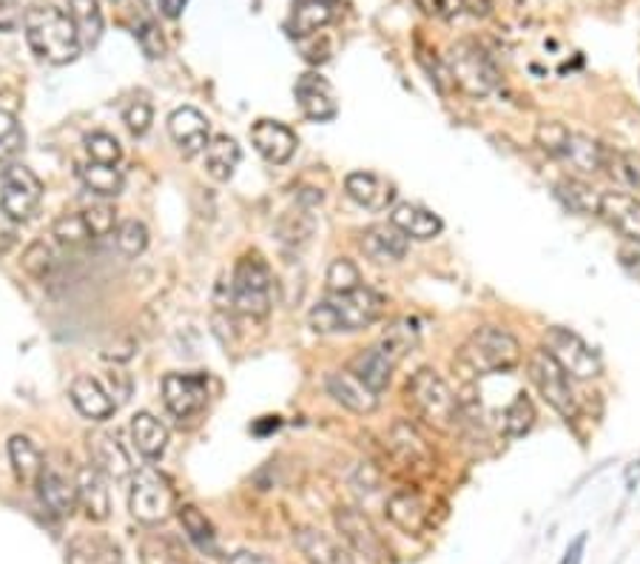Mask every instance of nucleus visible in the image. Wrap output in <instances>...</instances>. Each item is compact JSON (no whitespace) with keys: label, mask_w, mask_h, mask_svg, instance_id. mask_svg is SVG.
I'll return each mask as SVG.
<instances>
[{"label":"nucleus","mask_w":640,"mask_h":564,"mask_svg":"<svg viewBox=\"0 0 640 564\" xmlns=\"http://www.w3.org/2000/svg\"><path fill=\"white\" fill-rule=\"evenodd\" d=\"M23 32L37 58L51 66H66L83 51L69 12L58 7H32L23 17Z\"/></svg>","instance_id":"1"},{"label":"nucleus","mask_w":640,"mask_h":564,"mask_svg":"<svg viewBox=\"0 0 640 564\" xmlns=\"http://www.w3.org/2000/svg\"><path fill=\"white\" fill-rule=\"evenodd\" d=\"M384 314V297L374 289H356L351 294H331L310 308V328L317 333H353L379 322Z\"/></svg>","instance_id":"2"},{"label":"nucleus","mask_w":640,"mask_h":564,"mask_svg":"<svg viewBox=\"0 0 640 564\" xmlns=\"http://www.w3.org/2000/svg\"><path fill=\"white\" fill-rule=\"evenodd\" d=\"M521 362V345L510 331L496 326L475 328L455 354V368L467 379L487 374H503Z\"/></svg>","instance_id":"3"},{"label":"nucleus","mask_w":640,"mask_h":564,"mask_svg":"<svg viewBox=\"0 0 640 564\" xmlns=\"http://www.w3.org/2000/svg\"><path fill=\"white\" fill-rule=\"evenodd\" d=\"M230 312L251 319H265L274 305V277L260 254H245L230 280Z\"/></svg>","instance_id":"4"},{"label":"nucleus","mask_w":640,"mask_h":564,"mask_svg":"<svg viewBox=\"0 0 640 564\" xmlns=\"http://www.w3.org/2000/svg\"><path fill=\"white\" fill-rule=\"evenodd\" d=\"M407 402L436 431H453L461 420V402L436 371L422 368L407 383Z\"/></svg>","instance_id":"5"},{"label":"nucleus","mask_w":640,"mask_h":564,"mask_svg":"<svg viewBox=\"0 0 640 564\" xmlns=\"http://www.w3.org/2000/svg\"><path fill=\"white\" fill-rule=\"evenodd\" d=\"M535 140L549 157L561 160L564 166L578 174H595L606 168V149L581 131L567 129L564 124H541Z\"/></svg>","instance_id":"6"},{"label":"nucleus","mask_w":640,"mask_h":564,"mask_svg":"<svg viewBox=\"0 0 640 564\" xmlns=\"http://www.w3.org/2000/svg\"><path fill=\"white\" fill-rule=\"evenodd\" d=\"M447 78L459 92L470 97H484L496 89L498 72L487 51L473 40H461L447 55Z\"/></svg>","instance_id":"7"},{"label":"nucleus","mask_w":640,"mask_h":564,"mask_svg":"<svg viewBox=\"0 0 640 564\" xmlns=\"http://www.w3.org/2000/svg\"><path fill=\"white\" fill-rule=\"evenodd\" d=\"M131 516L143 525H159L174 514V491L159 470L143 468L131 477L129 493Z\"/></svg>","instance_id":"8"},{"label":"nucleus","mask_w":640,"mask_h":564,"mask_svg":"<svg viewBox=\"0 0 640 564\" xmlns=\"http://www.w3.org/2000/svg\"><path fill=\"white\" fill-rule=\"evenodd\" d=\"M526 368H530V379H533V385L538 388L541 397L547 399V406L555 408V411L561 413V416H567V420H572L578 413L576 393H572L567 371L555 362V356L549 354L547 348L533 351Z\"/></svg>","instance_id":"9"},{"label":"nucleus","mask_w":640,"mask_h":564,"mask_svg":"<svg viewBox=\"0 0 640 564\" xmlns=\"http://www.w3.org/2000/svg\"><path fill=\"white\" fill-rule=\"evenodd\" d=\"M547 351L555 356V362L567 371V376H576V379H595V376H601V371H604L595 348L583 340L581 333L569 331V328H549Z\"/></svg>","instance_id":"10"},{"label":"nucleus","mask_w":640,"mask_h":564,"mask_svg":"<svg viewBox=\"0 0 640 564\" xmlns=\"http://www.w3.org/2000/svg\"><path fill=\"white\" fill-rule=\"evenodd\" d=\"M44 197V183L21 163L0 168V209L7 211L15 223L29 220L40 205Z\"/></svg>","instance_id":"11"},{"label":"nucleus","mask_w":640,"mask_h":564,"mask_svg":"<svg viewBox=\"0 0 640 564\" xmlns=\"http://www.w3.org/2000/svg\"><path fill=\"white\" fill-rule=\"evenodd\" d=\"M163 402L177 420H194L209 402V376L168 374L163 379Z\"/></svg>","instance_id":"12"},{"label":"nucleus","mask_w":640,"mask_h":564,"mask_svg":"<svg viewBox=\"0 0 640 564\" xmlns=\"http://www.w3.org/2000/svg\"><path fill=\"white\" fill-rule=\"evenodd\" d=\"M336 530L356 553H362V556L370 559V562L379 564L388 556V548L381 542V536L376 533V528L370 525V519L362 514L359 507H339Z\"/></svg>","instance_id":"13"},{"label":"nucleus","mask_w":640,"mask_h":564,"mask_svg":"<svg viewBox=\"0 0 640 564\" xmlns=\"http://www.w3.org/2000/svg\"><path fill=\"white\" fill-rule=\"evenodd\" d=\"M296 103H299V109L308 120H317V124H328L333 117L339 115V101L336 92L322 74L317 72H305L303 78L296 80L294 86Z\"/></svg>","instance_id":"14"},{"label":"nucleus","mask_w":640,"mask_h":564,"mask_svg":"<svg viewBox=\"0 0 640 564\" xmlns=\"http://www.w3.org/2000/svg\"><path fill=\"white\" fill-rule=\"evenodd\" d=\"M168 134H171L174 145L182 152V157H197L211 143L209 120H205L202 111L191 109V106L171 111V117H168Z\"/></svg>","instance_id":"15"},{"label":"nucleus","mask_w":640,"mask_h":564,"mask_svg":"<svg viewBox=\"0 0 640 564\" xmlns=\"http://www.w3.org/2000/svg\"><path fill=\"white\" fill-rule=\"evenodd\" d=\"M597 214L606 220L612 232H618L620 237L635 239L640 243V200L629 191H604L601 203H597Z\"/></svg>","instance_id":"16"},{"label":"nucleus","mask_w":640,"mask_h":564,"mask_svg":"<svg viewBox=\"0 0 640 564\" xmlns=\"http://www.w3.org/2000/svg\"><path fill=\"white\" fill-rule=\"evenodd\" d=\"M251 143L260 152L262 160H268L271 166H282L288 163L296 152V134L285 124L276 120H260L251 129Z\"/></svg>","instance_id":"17"},{"label":"nucleus","mask_w":640,"mask_h":564,"mask_svg":"<svg viewBox=\"0 0 640 564\" xmlns=\"http://www.w3.org/2000/svg\"><path fill=\"white\" fill-rule=\"evenodd\" d=\"M359 248L365 251L367 260L399 262L407 257V251H411V239L404 237L396 225L381 223V225H370V228L362 232Z\"/></svg>","instance_id":"18"},{"label":"nucleus","mask_w":640,"mask_h":564,"mask_svg":"<svg viewBox=\"0 0 640 564\" xmlns=\"http://www.w3.org/2000/svg\"><path fill=\"white\" fill-rule=\"evenodd\" d=\"M35 487L37 496H40V505H44L51 516H60V519H63V516L74 514V507H78V487H74V482H69L60 470L44 465Z\"/></svg>","instance_id":"19"},{"label":"nucleus","mask_w":640,"mask_h":564,"mask_svg":"<svg viewBox=\"0 0 640 564\" xmlns=\"http://www.w3.org/2000/svg\"><path fill=\"white\" fill-rule=\"evenodd\" d=\"M390 225H396L399 232L407 239H418V243H427V239L439 237L445 223L436 211L425 209L418 203H399L390 209Z\"/></svg>","instance_id":"20"},{"label":"nucleus","mask_w":640,"mask_h":564,"mask_svg":"<svg viewBox=\"0 0 640 564\" xmlns=\"http://www.w3.org/2000/svg\"><path fill=\"white\" fill-rule=\"evenodd\" d=\"M345 191L353 203L362 205V209L367 211H384L388 205H393V197H396V188L390 186L384 177L370 172L347 174Z\"/></svg>","instance_id":"21"},{"label":"nucleus","mask_w":640,"mask_h":564,"mask_svg":"<svg viewBox=\"0 0 640 564\" xmlns=\"http://www.w3.org/2000/svg\"><path fill=\"white\" fill-rule=\"evenodd\" d=\"M78 505L86 510V516L92 521H106L111 514V493H108L106 477L94 465L78 470Z\"/></svg>","instance_id":"22"},{"label":"nucleus","mask_w":640,"mask_h":564,"mask_svg":"<svg viewBox=\"0 0 640 564\" xmlns=\"http://www.w3.org/2000/svg\"><path fill=\"white\" fill-rule=\"evenodd\" d=\"M69 393H72L74 408H78L86 420L103 422L117 411V402L111 399V393L103 388L100 379H94V376L88 374H80L72 383V388H69Z\"/></svg>","instance_id":"23"},{"label":"nucleus","mask_w":640,"mask_h":564,"mask_svg":"<svg viewBox=\"0 0 640 564\" xmlns=\"http://www.w3.org/2000/svg\"><path fill=\"white\" fill-rule=\"evenodd\" d=\"M328 393L353 413H374L379 408V393L370 391L351 371H336L328 376Z\"/></svg>","instance_id":"24"},{"label":"nucleus","mask_w":640,"mask_h":564,"mask_svg":"<svg viewBox=\"0 0 640 564\" xmlns=\"http://www.w3.org/2000/svg\"><path fill=\"white\" fill-rule=\"evenodd\" d=\"M88 450H92L94 468L100 470L103 477L120 482L131 473V456L126 445L117 439V434H94L88 439Z\"/></svg>","instance_id":"25"},{"label":"nucleus","mask_w":640,"mask_h":564,"mask_svg":"<svg viewBox=\"0 0 640 564\" xmlns=\"http://www.w3.org/2000/svg\"><path fill=\"white\" fill-rule=\"evenodd\" d=\"M388 519L404 533L418 536L430 525V510L416 491H396L388 500Z\"/></svg>","instance_id":"26"},{"label":"nucleus","mask_w":640,"mask_h":564,"mask_svg":"<svg viewBox=\"0 0 640 564\" xmlns=\"http://www.w3.org/2000/svg\"><path fill=\"white\" fill-rule=\"evenodd\" d=\"M296 548L303 550L310 564H356L351 550L333 536L322 533V530L303 528L296 533Z\"/></svg>","instance_id":"27"},{"label":"nucleus","mask_w":640,"mask_h":564,"mask_svg":"<svg viewBox=\"0 0 640 564\" xmlns=\"http://www.w3.org/2000/svg\"><path fill=\"white\" fill-rule=\"evenodd\" d=\"M347 371H351L356 379H362L370 391L381 393L390 385V376H393L396 365H393L388 356L381 354L379 345H374V348H365V351H359V354L353 356Z\"/></svg>","instance_id":"28"},{"label":"nucleus","mask_w":640,"mask_h":564,"mask_svg":"<svg viewBox=\"0 0 640 564\" xmlns=\"http://www.w3.org/2000/svg\"><path fill=\"white\" fill-rule=\"evenodd\" d=\"M131 439H134V445H138V450L145 459L157 462L168 448V427L154 413L140 411L131 416Z\"/></svg>","instance_id":"29"},{"label":"nucleus","mask_w":640,"mask_h":564,"mask_svg":"<svg viewBox=\"0 0 640 564\" xmlns=\"http://www.w3.org/2000/svg\"><path fill=\"white\" fill-rule=\"evenodd\" d=\"M239 160H242V149L228 134H220V138H214L205 145V172L216 183H228L234 177V172H237Z\"/></svg>","instance_id":"30"},{"label":"nucleus","mask_w":640,"mask_h":564,"mask_svg":"<svg viewBox=\"0 0 640 564\" xmlns=\"http://www.w3.org/2000/svg\"><path fill=\"white\" fill-rule=\"evenodd\" d=\"M418 337H422V331H418L416 319L402 317V319H396V322H393L388 331H384V337L379 340V351L388 356L393 365H399L404 356H411L413 351H416Z\"/></svg>","instance_id":"31"},{"label":"nucleus","mask_w":640,"mask_h":564,"mask_svg":"<svg viewBox=\"0 0 640 564\" xmlns=\"http://www.w3.org/2000/svg\"><path fill=\"white\" fill-rule=\"evenodd\" d=\"M69 17H72L78 40L83 49L100 44L103 37V12L97 0H69Z\"/></svg>","instance_id":"32"},{"label":"nucleus","mask_w":640,"mask_h":564,"mask_svg":"<svg viewBox=\"0 0 640 564\" xmlns=\"http://www.w3.org/2000/svg\"><path fill=\"white\" fill-rule=\"evenodd\" d=\"M9 459H12V470L21 485H35L40 470H44V456L37 450L35 442L29 436H12L9 439Z\"/></svg>","instance_id":"33"},{"label":"nucleus","mask_w":640,"mask_h":564,"mask_svg":"<svg viewBox=\"0 0 640 564\" xmlns=\"http://www.w3.org/2000/svg\"><path fill=\"white\" fill-rule=\"evenodd\" d=\"M333 21V0H303L291 17V35L310 37Z\"/></svg>","instance_id":"34"},{"label":"nucleus","mask_w":640,"mask_h":564,"mask_svg":"<svg viewBox=\"0 0 640 564\" xmlns=\"http://www.w3.org/2000/svg\"><path fill=\"white\" fill-rule=\"evenodd\" d=\"M390 450L402 459L404 465H427L430 462V448L418 436L411 422H396L390 427Z\"/></svg>","instance_id":"35"},{"label":"nucleus","mask_w":640,"mask_h":564,"mask_svg":"<svg viewBox=\"0 0 640 564\" xmlns=\"http://www.w3.org/2000/svg\"><path fill=\"white\" fill-rule=\"evenodd\" d=\"M80 180L92 195L117 197L126 186V174L122 168L106 166V163H86V166H80Z\"/></svg>","instance_id":"36"},{"label":"nucleus","mask_w":640,"mask_h":564,"mask_svg":"<svg viewBox=\"0 0 640 564\" xmlns=\"http://www.w3.org/2000/svg\"><path fill=\"white\" fill-rule=\"evenodd\" d=\"M180 521H182V530H186L188 539H191V542H194L197 548L202 550V553H214L216 550L214 525L205 519V514H202L200 507L182 505L180 507Z\"/></svg>","instance_id":"37"},{"label":"nucleus","mask_w":640,"mask_h":564,"mask_svg":"<svg viewBox=\"0 0 640 564\" xmlns=\"http://www.w3.org/2000/svg\"><path fill=\"white\" fill-rule=\"evenodd\" d=\"M558 197H561V203L567 205L569 211H576V214H597V203H601V195H595V188L590 183L576 180V177H569V180L558 183Z\"/></svg>","instance_id":"38"},{"label":"nucleus","mask_w":640,"mask_h":564,"mask_svg":"<svg viewBox=\"0 0 640 564\" xmlns=\"http://www.w3.org/2000/svg\"><path fill=\"white\" fill-rule=\"evenodd\" d=\"M501 425L503 434L510 436V439H521V436L530 434V427L535 425V408L533 402L526 399V393H519V397L507 406Z\"/></svg>","instance_id":"39"},{"label":"nucleus","mask_w":640,"mask_h":564,"mask_svg":"<svg viewBox=\"0 0 640 564\" xmlns=\"http://www.w3.org/2000/svg\"><path fill=\"white\" fill-rule=\"evenodd\" d=\"M23 143H26V134H23L17 117L0 111V168L15 163L17 154L23 152Z\"/></svg>","instance_id":"40"},{"label":"nucleus","mask_w":640,"mask_h":564,"mask_svg":"<svg viewBox=\"0 0 640 564\" xmlns=\"http://www.w3.org/2000/svg\"><path fill=\"white\" fill-rule=\"evenodd\" d=\"M324 285H328V294H351V291L362 289V274L356 262L347 260V257H339L328 266V274H324Z\"/></svg>","instance_id":"41"},{"label":"nucleus","mask_w":640,"mask_h":564,"mask_svg":"<svg viewBox=\"0 0 640 564\" xmlns=\"http://www.w3.org/2000/svg\"><path fill=\"white\" fill-rule=\"evenodd\" d=\"M143 562L145 564H186V550L180 542H174L171 536H152L143 542Z\"/></svg>","instance_id":"42"},{"label":"nucleus","mask_w":640,"mask_h":564,"mask_svg":"<svg viewBox=\"0 0 640 564\" xmlns=\"http://www.w3.org/2000/svg\"><path fill=\"white\" fill-rule=\"evenodd\" d=\"M51 237L58 239L60 246L78 248L86 246L88 239H92V232H88L86 220L80 218V214H63V218H58L55 225H51Z\"/></svg>","instance_id":"43"},{"label":"nucleus","mask_w":640,"mask_h":564,"mask_svg":"<svg viewBox=\"0 0 640 564\" xmlns=\"http://www.w3.org/2000/svg\"><path fill=\"white\" fill-rule=\"evenodd\" d=\"M115 243L126 257H140L149 246V228L140 220H126L115 228Z\"/></svg>","instance_id":"44"},{"label":"nucleus","mask_w":640,"mask_h":564,"mask_svg":"<svg viewBox=\"0 0 640 564\" xmlns=\"http://www.w3.org/2000/svg\"><path fill=\"white\" fill-rule=\"evenodd\" d=\"M83 145H86V152H88V157H92V163L117 166L122 157V149H120V143H117V138H111V134H106V131H94V134H88V138L83 140Z\"/></svg>","instance_id":"45"},{"label":"nucleus","mask_w":640,"mask_h":564,"mask_svg":"<svg viewBox=\"0 0 640 564\" xmlns=\"http://www.w3.org/2000/svg\"><path fill=\"white\" fill-rule=\"evenodd\" d=\"M80 218L86 220L88 232H92V239H100V237H108V234H115V225H117L115 205L92 203L88 209L80 211Z\"/></svg>","instance_id":"46"},{"label":"nucleus","mask_w":640,"mask_h":564,"mask_svg":"<svg viewBox=\"0 0 640 564\" xmlns=\"http://www.w3.org/2000/svg\"><path fill=\"white\" fill-rule=\"evenodd\" d=\"M606 166H609L612 174H618L620 183H626L629 188H638L640 191V154L606 152Z\"/></svg>","instance_id":"47"},{"label":"nucleus","mask_w":640,"mask_h":564,"mask_svg":"<svg viewBox=\"0 0 640 564\" xmlns=\"http://www.w3.org/2000/svg\"><path fill=\"white\" fill-rule=\"evenodd\" d=\"M23 268H26L32 277H37V280H46V277H49V271L55 268V254H51V248L46 246L44 239H37V243H32V246L26 248V254H23Z\"/></svg>","instance_id":"48"},{"label":"nucleus","mask_w":640,"mask_h":564,"mask_svg":"<svg viewBox=\"0 0 640 564\" xmlns=\"http://www.w3.org/2000/svg\"><path fill=\"white\" fill-rule=\"evenodd\" d=\"M152 120H154L152 103L143 101V97L131 101L129 106H126V111H122V124H126V129H129L134 138H143L145 131L152 129Z\"/></svg>","instance_id":"49"},{"label":"nucleus","mask_w":640,"mask_h":564,"mask_svg":"<svg viewBox=\"0 0 640 564\" xmlns=\"http://www.w3.org/2000/svg\"><path fill=\"white\" fill-rule=\"evenodd\" d=\"M134 35H138L140 46H143V51L149 58H163V55H166V40H163V35H159L157 23L154 21H145L143 26H138Z\"/></svg>","instance_id":"50"},{"label":"nucleus","mask_w":640,"mask_h":564,"mask_svg":"<svg viewBox=\"0 0 640 564\" xmlns=\"http://www.w3.org/2000/svg\"><path fill=\"white\" fill-rule=\"evenodd\" d=\"M416 3L425 15L436 17V21H453L464 9V0H416Z\"/></svg>","instance_id":"51"},{"label":"nucleus","mask_w":640,"mask_h":564,"mask_svg":"<svg viewBox=\"0 0 640 564\" xmlns=\"http://www.w3.org/2000/svg\"><path fill=\"white\" fill-rule=\"evenodd\" d=\"M108 393H111V399H115L117 406H120V402H126V399H129V393H131V379L126 374H122V371H111V376H108V388H106Z\"/></svg>","instance_id":"52"},{"label":"nucleus","mask_w":640,"mask_h":564,"mask_svg":"<svg viewBox=\"0 0 640 564\" xmlns=\"http://www.w3.org/2000/svg\"><path fill=\"white\" fill-rule=\"evenodd\" d=\"M15 243H17V223L9 218L7 211L0 209V254L9 251Z\"/></svg>","instance_id":"53"},{"label":"nucleus","mask_w":640,"mask_h":564,"mask_svg":"<svg viewBox=\"0 0 640 564\" xmlns=\"http://www.w3.org/2000/svg\"><path fill=\"white\" fill-rule=\"evenodd\" d=\"M159 3V12H163V15L166 17H180L182 15V9L188 7V0H157Z\"/></svg>","instance_id":"54"},{"label":"nucleus","mask_w":640,"mask_h":564,"mask_svg":"<svg viewBox=\"0 0 640 564\" xmlns=\"http://www.w3.org/2000/svg\"><path fill=\"white\" fill-rule=\"evenodd\" d=\"M583 544H586V536H578L576 542H572V548L567 550V559H564L561 564H581V553H583Z\"/></svg>","instance_id":"55"},{"label":"nucleus","mask_w":640,"mask_h":564,"mask_svg":"<svg viewBox=\"0 0 640 564\" xmlns=\"http://www.w3.org/2000/svg\"><path fill=\"white\" fill-rule=\"evenodd\" d=\"M464 9H470L475 17H487L493 9V0H464Z\"/></svg>","instance_id":"56"},{"label":"nucleus","mask_w":640,"mask_h":564,"mask_svg":"<svg viewBox=\"0 0 640 564\" xmlns=\"http://www.w3.org/2000/svg\"><path fill=\"white\" fill-rule=\"evenodd\" d=\"M228 564H271L265 556H260V553H248V550H242V553H237V556H230Z\"/></svg>","instance_id":"57"},{"label":"nucleus","mask_w":640,"mask_h":564,"mask_svg":"<svg viewBox=\"0 0 640 564\" xmlns=\"http://www.w3.org/2000/svg\"><path fill=\"white\" fill-rule=\"evenodd\" d=\"M626 268H629V271H632V274L640 280V254H635V257H626Z\"/></svg>","instance_id":"58"}]
</instances>
